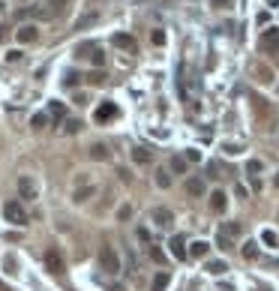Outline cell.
Segmentation results:
<instances>
[{"instance_id": "1", "label": "cell", "mask_w": 279, "mask_h": 291, "mask_svg": "<svg viewBox=\"0 0 279 291\" xmlns=\"http://www.w3.org/2000/svg\"><path fill=\"white\" fill-rule=\"evenodd\" d=\"M99 267H102L108 276H117V273H120V255L114 252V246H102V249H99Z\"/></svg>"}, {"instance_id": "2", "label": "cell", "mask_w": 279, "mask_h": 291, "mask_svg": "<svg viewBox=\"0 0 279 291\" xmlns=\"http://www.w3.org/2000/svg\"><path fill=\"white\" fill-rule=\"evenodd\" d=\"M3 216L12 225H27V210L21 207V201H6L3 204Z\"/></svg>"}, {"instance_id": "3", "label": "cell", "mask_w": 279, "mask_h": 291, "mask_svg": "<svg viewBox=\"0 0 279 291\" xmlns=\"http://www.w3.org/2000/svg\"><path fill=\"white\" fill-rule=\"evenodd\" d=\"M150 222H153L156 228H171V225H174V213H171L168 207H156V210L150 213Z\"/></svg>"}, {"instance_id": "4", "label": "cell", "mask_w": 279, "mask_h": 291, "mask_svg": "<svg viewBox=\"0 0 279 291\" xmlns=\"http://www.w3.org/2000/svg\"><path fill=\"white\" fill-rule=\"evenodd\" d=\"M183 189L192 195V198H201L207 192V183H204V177H186L183 180Z\"/></svg>"}, {"instance_id": "5", "label": "cell", "mask_w": 279, "mask_h": 291, "mask_svg": "<svg viewBox=\"0 0 279 291\" xmlns=\"http://www.w3.org/2000/svg\"><path fill=\"white\" fill-rule=\"evenodd\" d=\"M18 195L24 201H33L36 198V183H33L30 177H18Z\"/></svg>"}, {"instance_id": "6", "label": "cell", "mask_w": 279, "mask_h": 291, "mask_svg": "<svg viewBox=\"0 0 279 291\" xmlns=\"http://www.w3.org/2000/svg\"><path fill=\"white\" fill-rule=\"evenodd\" d=\"M15 36H18V42H21V45H30V42H36V39H39V30H36L33 24H24V27H18V33H15Z\"/></svg>"}, {"instance_id": "7", "label": "cell", "mask_w": 279, "mask_h": 291, "mask_svg": "<svg viewBox=\"0 0 279 291\" xmlns=\"http://www.w3.org/2000/svg\"><path fill=\"white\" fill-rule=\"evenodd\" d=\"M168 246H171V255H174V258H180V261H186V258H189V249H186V243H183V237H180V234H174Z\"/></svg>"}, {"instance_id": "8", "label": "cell", "mask_w": 279, "mask_h": 291, "mask_svg": "<svg viewBox=\"0 0 279 291\" xmlns=\"http://www.w3.org/2000/svg\"><path fill=\"white\" fill-rule=\"evenodd\" d=\"M45 267H48L51 273H63V258H60L57 249H48V252H45Z\"/></svg>"}, {"instance_id": "9", "label": "cell", "mask_w": 279, "mask_h": 291, "mask_svg": "<svg viewBox=\"0 0 279 291\" xmlns=\"http://www.w3.org/2000/svg\"><path fill=\"white\" fill-rule=\"evenodd\" d=\"M111 45H114V48H126V51H135V39H132L129 33H114V36H111Z\"/></svg>"}, {"instance_id": "10", "label": "cell", "mask_w": 279, "mask_h": 291, "mask_svg": "<svg viewBox=\"0 0 279 291\" xmlns=\"http://www.w3.org/2000/svg\"><path fill=\"white\" fill-rule=\"evenodd\" d=\"M90 159H96V162H105L108 156H111V150H108V144H102V141H96V144H90Z\"/></svg>"}, {"instance_id": "11", "label": "cell", "mask_w": 279, "mask_h": 291, "mask_svg": "<svg viewBox=\"0 0 279 291\" xmlns=\"http://www.w3.org/2000/svg\"><path fill=\"white\" fill-rule=\"evenodd\" d=\"M210 207H213V213H225V207H228V195H225L222 189L210 192Z\"/></svg>"}, {"instance_id": "12", "label": "cell", "mask_w": 279, "mask_h": 291, "mask_svg": "<svg viewBox=\"0 0 279 291\" xmlns=\"http://www.w3.org/2000/svg\"><path fill=\"white\" fill-rule=\"evenodd\" d=\"M114 114H117V108H114L111 102H102V105L96 108V114H93V117H96V123H105V120H111Z\"/></svg>"}, {"instance_id": "13", "label": "cell", "mask_w": 279, "mask_h": 291, "mask_svg": "<svg viewBox=\"0 0 279 291\" xmlns=\"http://www.w3.org/2000/svg\"><path fill=\"white\" fill-rule=\"evenodd\" d=\"M132 162H135V165H150V162H153V150L135 147V150H132Z\"/></svg>"}, {"instance_id": "14", "label": "cell", "mask_w": 279, "mask_h": 291, "mask_svg": "<svg viewBox=\"0 0 279 291\" xmlns=\"http://www.w3.org/2000/svg\"><path fill=\"white\" fill-rule=\"evenodd\" d=\"M168 282H171V276H168L165 270H162V273H156V276H153V282H150V291H165V288H168Z\"/></svg>"}, {"instance_id": "15", "label": "cell", "mask_w": 279, "mask_h": 291, "mask_svg": "<svg viewBox=\"0 0 279 291\" xmlns=\"http://www.w3.org/2000/svg\"><path fill=\"white\" fill-rule=\"evenodd\" d=\"M207 249H210V246H207L204 240H195V243L189 246V255H195V258H204V255H207Z\"/></svg>"}, {"instance_id": "16", "label": "cell", "mask_w": 279, "mask_h": 291, "mask_svg": "<svg viewBox=\"0 0 279 291\" xmlns=\"http://www.w3.org/2000/svg\"><path fill=\"white\" fill-rule=\"evenodd\" d=\"M156 186H159V189H168V186H171V174H168L165 168L156 171Z\"/></svg>"}, {"instance_id": "17", "label": "cell", "mask_w": 279, "mask_h": 291, "mask_svg": "<svg viewBox=\"0 0 279 291\" xmlns=\"http://www.w3.org/2000/svg\"><path fill=\"white\" fill-rule=\"evenodd\" d=\"M93 192H96L93 186H84V189H75V195H72V198H75V204H84V201H87Z\"/></svg>"}, {"instance_id": "18", "label": "cell", "mask_w": 279, "mask_h": 291, "mask_svg": "<svg viewBox=\"0 0 279 291\" xmlns=\"http://www.w3.org/2000/svg\"><path fill=\"white\" fill-rule=\"evenodd\" d=\"M228 270V264L225 261H207V273H213V276H222Z\"/></svg>"}, {"instance_id": "19", "label": "cell", "mask_w": 279, "mask_h": 291, "mask_svg": "<svg viewBox=\"0 0 279 291\" xmlns=\"http://www.w3.org/2000/svg\"><path fill=\"white\" fill-rule=\"evenodd\" d=\"M219 234H225V237H237V234H240V222H228V225H222V231Z\"/></svg>"}, {"instance_id": "20", "label": "cell", "mask_w": 279, "mask_h": 291, "mask_svg": "<svg viewBox=\"0 0 279 291\" xmlns=\"http://www.w3.org/2000/svg\"><path fill=\"white\" fill-rule=\"evenodd\" d=\"M48 111H51L54 120H60V117L66 114V108H63V102H51V105H48Z\"/></svg>"}, {"instance_id": "21", "label": "cell", "mask_w": 279, "mask_h": 291, "mask_svg": "<svg viewBox=\"0 0 279 291\" xmlns=\"http://www.w3.org/2000/svg\"><path fill=\"white\" fill-rule=\"evenodd\" d=\"M171 171H174V174H186V159H183V156H174V159H171Z\"/></svg>"}, {"instance_id": "22", "label": "cell", "mask_w": 279, "mask_h": 291, "mask_svg": "<svg viewBox=\"0 0 279 291\" xmlns=\"http://www.w3.org/2000/svg\"><path fill=\"white\" fill-rule=\"evenodd\" d=\"M93 51H96V45H90V42H84V45H78V48H75V57H90Z\"/></svg>"}, {"instance_id": "23", "label": "cell", "mask_w": 279, "mask_h": 291, "mask_svg": "<svg viewBox=\"0 0 279 291\" xmlns=\"http://www.w3.org/2000/svg\"><path fill=\"white\" fill-rule=\"evenodd\" d=\"M90 60H93V66H96V69H102V66H105V51H102V48H96V51L90 54Z\"/></svg>"}, {"instance_id": "24", "label": "cell", "mask_w": 279, "mask_h": 291, "mask_svg": "<svg viewBox=\"0 0 279 291\" xmlns=\"http://www.w3.org/2000/svg\"><path fill=\"white\" fill-rule=\"evenodd\" d=\"M45 123H48V117H45V114H33V120H30V126H33V129H45Z\"/></svg>"}, {"instance_id": "25", "label": "cell", "mask_w": 279, "mask_h": 291, "mask_svg": "<svg viewBox=\"0 0 279 291\" xmlns=\"http://www.w3.org/2000/svg\"><path fill=\"white\" fill-rule=\"evenodd\" d=\"M255 255H258V246H255V243H246V246H243V258H246V261H252Z\"/></svg>"}, {"instance_id": "26", "label": "cell", "mask_w": 279, "mask_h": 291, "mask_svg": "<svg viewBox=\"0 0 279 291\" xmlns=\"http://www.w3.org/2000/svg\"><path fill=\"white\" fill-rule=\"evenodd\" d=\"M129 216H132V207H129V204H123L120 210H117V219H120V222H126Z\"/></svg>"}, {"instance_id": "27", "label": "cell", "mask_w": 279, "mask_h": 291, "mask_svg": "<svg viewBox=\"0 0 279 291\" xmlns=\"http://www.w3.org/2000/svg\"><path fill=\"white\" fill-rule=\"evenodd\" d=\"M75 132H81V120H69L66 123V135H75Z\"/></svg>"}, {"instance_id": "28", "label": "cell", "mask_w": 279, "mask_h": 291, "mask_svg": "<svg viewBox=\"0 0 279 291\" xmlns=\"http://www.w3.org/2000/svg\"><path fill=\"white\" fill-rule=\"evenodd\" d=\"M150 258H153V261H159V264L165 261V255H162V249H159V246H150Z\"/></svg>"}, {"instance_id": "29", "label": "cell", "mask_w": 279, "mask_h": 291, "mask_svg": "<svg viewBox=\"0 0 279 291\" xmlns=\"http://www.w3.org/2000/svg\"><path fill=\"white\" fill-rule=\"evenodd\" d=\"M261 240H264L267 246H279V240H276V234H273V231H264V234H261Z\"/></svg>"}, {"instance_id": "30", "label": "cell", "mask_w": 279, "mask_h": 291, "mask_svg": "<svg viewBox=\"0 0 279 291\" xmlns=\"http://www.w3.org/2000/svg\"><path fill=\"white\" fill-rule=\"evenodd\" d=\"M93 21H96V15H84V18H78L75 30H81V27H87V24H93Z\"/></svg>"}, {"instance_id": "31", "label": "cell", "mask_w": 279, "mask_h": 291, "mask_svg": "<svg viewBox=\"0 0 279 291\" xmlns=\"http://www.w3.org/2000/svg\"><path fill=\"white\" fill-rule=\"evenodd\" d=\"M87 81H90V84H102V81H105V75L96 69V72H90V75H87Z\"/></svg>"}, {"instance_id": "32", "label": "cell", "mask_w": 279, "mask_h": 291, "mask_svg": "<svg viewBox=\"0 0 279 291\" xmlns=\"http://www.w3.org/2000/svg\"><path fill=\"white\" fill-rule=\"evenodd\" d=\"M246 171H249V177H255V174L261 171V162H258V159H252V162L246 165Z\"/></svg>"}, {"instance_id": "33", "label": "cell", "mask_w": 279, "mask_h": 291, "mask_svg": "<svg viewBox=\"0 0 279 291\" xmlns=\"http://www.w3.org/2000/svg\"><path fill=\"white\" fill-rule=\"evenodd\" d=\"M258 75H261L258 81H264V84H267V81H270V69H267V66H258Z\"/></svg>"}, {"instance_id": "34", "label": "cell", "mask_w": 279, "mask_h": 291, "mask_svg": "<svg viewBox=\"0 0 279 291\" xmlns=\"http://www.w3.org/2000/svg\"><path fill=\"white\" fill-rule=\"evenodd\" d=\"M216 243H219V249H231V237H225V234H219Z\"/></svg>"}, {"instance_id": "35", "label": "cell", "mask_w": 279, "mask_h": 291, "mask_svg": "<svg viewBox=\"0 0 279 291\" xmlns=\"http://www.w3.org/2000/svg\"><path fill=\"white\" fill-rule=\"evenodd\" d=\"M153 42L162 45V42H165V33H162V30H153Z\"/></svg>"}, {"instance_id": "36", "label": "cell", "mask_w": 279, "mask_h": 291, "mask_svg": "<svg viewBox=\"0 0 279 291\" xmlns=\"http://www.w3.org/2000/svg\"><path fill=\"white\" fill-rule=\"evenodd\" d=\"M186 159H189V162H198V159H201V153H198V150H189Z\"/></svg>"}, {"instance_id": "37", "label": "cell", "mask_w": 279, "mask_h": 291, "mask_svg": "<svg viewBox=\"0 0 279 291\" xmlns=\"http://www.w3.org/2000/svg\"><path fill=\"white\" fill-rule=\"evenodd\" d=\"M63 81H66V84H69V87H72V84H75V81H78V75H75V72H69V75H66V78H63Z\"/></svg>"}, {"instance_id": "38", "label": "cell", "mask_w": 279, "mask_h": 291, "mask_svg": "<svg viewBox=\"0 0 279 291\" xmlns=\"http://www.w3.org/2000/svg\"><path fill=\"white\" fill-rule=\"evenodd\" d=\"M6 60H21V51H6Z\"/></svg>"}, {"instance_id": "39", "label": "cell", "mask_w": 279, "mask_h": 291, "mask_svg": "<svg viewBox=\"0 0 279 291\" xmlns=\"http://www.w3.org/2000/svg\"><path fill=\"white\" fill-rule=\"evenodd\" d=\"M273 183H276V189H279V174H276V177H273Z\"/></svg>"}, {"instance_id": "40", "label": "cell", "mask_w": 279, "mask_h": 291, "mask_svg": "<svg viewBox=\"0 0 279 291\" xmlns=\"http://www.w3.org/2000/svg\"><path fill=\"white\" fill-rule=\"evenodd\" d=\"M0 291H9V288H6V285H3V282H0Z\"/></svg>"}, {"instance_id": "41", "label": "cell", "mask_w": 279, "mask_h": 291, "mask_svg": "<svg viewBox=\"0 0 279 291\" xmlns=\"http://www.w3.org/2000/svg\"><path fill=\"white\" fill-rule=\"evenodd\" d=\"M276 222H279V216H276Z\"/></svg>"}]
</instances>
